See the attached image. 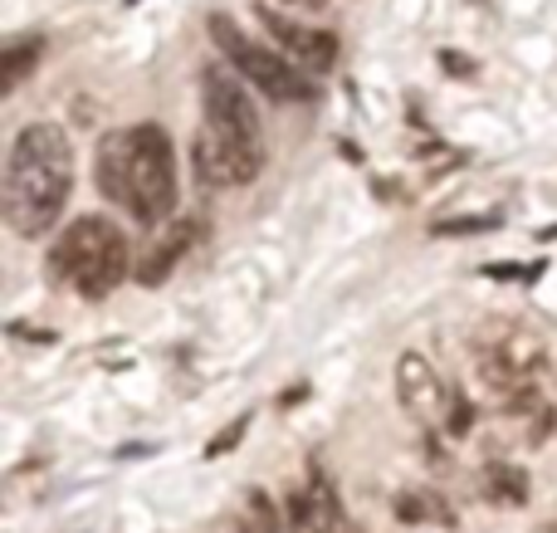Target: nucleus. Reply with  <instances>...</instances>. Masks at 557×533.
Here are the masks:
<instances>
[{"label":"nucleus","instance_id":"obj_2","mask_svg":"<svg viewBox=\"0 0 557 533\" xmlns=\"http://www.w3.org/2000/svg\"><path fill=\"white\" fill-rule=\"evenodd\" d=\"M98 191L137 225L176 221V147L162 123H127L98 142Z\"/></svg>","mask_w":557,"mask_h":533},{"label":"nucleus","instance_id":"obj_4","mask_svg":"<svg viewBox=\"0 0 557 533\" xmlns=\"http://www.w3.org/2000/svg\"><path fill=\"white\" fill-rule=\"evenodd\" d=\"M133 264V245L108 215H78L49 245V280L78 299H108Z\"/></svg>","mask_w":557,"mask_h":533},{"label":"nucleus","instance_id":"obj_10","mask_svg":"<svg viewBox=\"0 0 557 533\" xmlns=\"http://www.w3.org/2000/svg\"><path fill=\"white\" fill-rule=\"evenodd\" d=\"M396 392H401L411 417H435V411L450 401L445 397V382L435 377V368L421 358V352H406V358L396 362Z\"/></svg>","mask_w":557,"mask_h":533},{"label":"nucleus","instance_id":"obj_5","mask_svg":"<svg viewBox=\"0 0 557 533\" xmlns=\"http://www.w3.org/2000/svg\"><path fill=\"white\" fill-rule=\"evenodd\" d=\"M211 39L225 54V64H231L250 88H260L264 98H274V103H308V98L318 94L313 74L288 64L274 45H264V39H250L231 15H211Z\"/></svg>","mask_w":557,"mask_h":533},{"label":"nucleus","instance_id":"obj_15","mask_svg":"<svg viewBox=\"0 0 557 533\" xmlns=\"http://www.w3.org/2000/svg\"><path fill=\"white\" fill-rule=\"evenodd\" d=\"M245 431H250V417H240V421H235V426H225L221 436L211 441V450H206V456H225V450H231V446H240V436H245Z\"/></svg>","mask_w":557,"mask_h":533},{"label":"nucleus","instance_id":"obj_17","mask_svg":"<svg viewBox=\"0 0 557 533\" xmlns=\"http://www.w3.org/2000/svg\"><path fill=\"white\" fill-rule=\"evenodd\" d=\"M470 421H474V407H465V401L455 397V407H450V431L460 436V431H470Z\"/></svg>","mask_w":557,"mask_h":533},{"label":"nucleus","instance_id":"obj_16","mask_svg":"<svg viewBox=\"0 0 557 533\" xmlns=\"http://www.w3.org/2000/svg\"><path fill=\"white\" fill-rule=\"evenodd\" d=\"M484 274H494V280H533L539 264H484Z\"/></svg>","mask_w":557,"mask_h":533},{"label":"nucleus","instance_id":"obj_1","mask_svg":"<svg viewBox=\"0 0 557 533\" xmlns=\"http://www.w3.org/2000/svg\"><path fill=\"white\" fill-rule=\"evenodd\" d=\"M69 186H74V147L59 123H25L5 152L0 176V215L15 235L39 240L64 215Z\"/></svg>","mask_w":557,"mask_h":533},{"label":"nucleus","instance_id":"obj_6","mask_svg":"<svg viewBox=\"0 0 557 533\" xmlns=\"http://www.w3.org/2000/svg\"><path fill=\"white\" fill-rule=\"evenodd\" d=\"M474 358H480V377L499 401H513L523 392H539L543 372H548V343L533 329L519 323H494L474 338Z\"/></svg>","mask_w":557,"mask_h":533},{"label":"nucleus","instance_id":"obj_9","mask_svg":"<svg viewBox=\"0 0 557 533\" xmlns=\"http://www.w3.org/2000/svg\"><path fill=\"white\" fill-rule=\"evenodd\" d=\"M288 524H294V533H337L343 529V505H337V489L323 470H313L308 485L288 495Z\"/></svg>","mask_w":557,"mask_h":533},{"label":"nucleus","instance_id":"obj_18","mask_svg":"<svg viewBox=\"0 0 557 533\" xmlns=\"http://www.w3.org/2000/svg\"><path fill=\"white\" fill-rule=\"evenodd\" d=\"M294 5H304V10H323V0H294Z\"/></svg>","mask_w":557,"mask_h":533},{"label":"nucleus","instance_id":"obj_13","mask_svg":"<svg viewBox=\"0 0 557 533\" xmlns=\"http://www.w3.org/2000/svg\"><path fill=\"white\" fill-rule=\"evenodd\" d=\"M396 515H401L406 524H425V519H441V524H450V509H445L435 495H401V499H396Z\"/></svg>","mask_w":557,"mask_h":533},{"label":"nucleus","instance_id":"obj_8","mask_svg":"<svg viewBox=\"0 0 557 533\" xmlns=\"http://www.w3.org/2000/svg\"><path fill=\"white\" fill-rule=\"evenodd\" d=\"M196 235H201V225H196V221H182V215H176V221H166L162 231H157L152 240H147V250L137 255L133 280L143 284V289H157V284H166V280H172L176 264H182L186 255H191Z\"/></svg>","mask_w":557,"mask_h":533},{"label":"nucleus","instance_id":"obj_11","mask_svg":"<svg viewBox=\"0 0 557 533\" xmlns=\"http://www.w3.org/2000/svg\"><path fill=\"white\" fill-rule=\"evenodd\" d=\"M45 59V35H20L0 49V94H15L29 78V69Z\"/></svg>","mask_w":557,"mask_h":533},{"label":"nucleus","instance_id":"obj_12","mask_svg":"<svg viewBox=\"0 0 557 533\" xmlns=\"http://www.w3.org/2000/svg\"><path fill=\"white\" fill-rule=\"evenodd\" d=\"M484 480H490V495L499 499V505H523V499H529V475H523L519 466H490Z\"/></svg>","mask_w":557,"mask_h":533},{"label":"nucleus","instance_id":"obj_7","mask_svg":"<svg viewBox=\"0 0 557 533\" xmlns=\"http://www.w3.org/2000/svg\"><path fill=\"white\" fill-rule=\"evenodd\" d=\"M255 10H260V25H264V35H270V45L288 64H298L304 74H327V69L337 64L333 29H313V25H304V20L284 15V10H270V5H255Z\"/></svg>","mask_w":557,"mask_h":533},{"label":"nucleus","instance_id":"obj_3","mask_svg":"<svg viewBox=\"0 0 557 533\" xmlns=\"http://www.w3.org/2000/svg\"><path fill=\"white\" fill-rule=\"evenodd\" d=\"M201 113H206V142L225 162L231 182H255L264 172V117L255 108V94L231 64L201 69Z\"/></svg>","mask_w":557,"mask_h":533},{"label":"nucleus","instance_id":"obj_14","mask_svg":"<svg viewBox=\"0 0 557 533\" xmlns=\"http://www.w3.org/2000/svg\"><path fill=\"white\" fill-rule=\"evenodd\" d=\"M494 215H470V221H435L431 231L435 235H480V231H494Z\"/></svg>","mask_w":557,"mask_h":533}]
</instances>
